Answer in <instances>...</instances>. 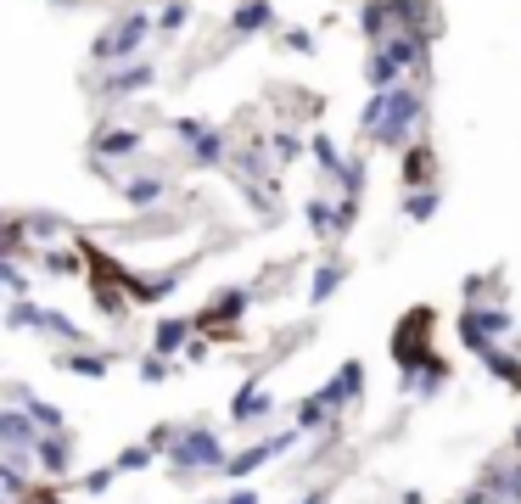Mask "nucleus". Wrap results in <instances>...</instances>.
Returning a JSON list of instances; mask_svg holds the SVG:
<instances>
[{"instance_id":"obj_3","label":"nucleus","mask_w":521,"mask_h":504,"mask_svg":"<svg viewBox=\"0 0 521 504\" xmlns=\"http://www.w3.org/2000/svg\"><path fill=\"white\" fill-rule=\"evenodd\" d=\"M157 331H163V336H157V348L169 353V348H174V342H185V331H191V325H180V320H169V325H157Z\"/></svg>"},{"instance_id":"obj_2","label":"nucleus","mask_w":521,"mask_h":504,"mask_svg":"<svg viewBox=\"0 0 521 504\" xmlns=\"http://www.w3.org/2000/svg\"><path fill=\"white\" fill-rule=\"evenodd\" d=\"M174 465H185V471L219 465V448H213V437H208V432H191L185 443H174Z\"/></svg>"},{"instance_id":"obj_1","label":"nucleus","mask_w":521,"mask_h":504,"mask_svg":"<svg viewBox=\"0 0 521 504\" xmlns=\"http://www.w3.org/2000/svg\"><path fill=\"white\" fill-rule=\"evenodd\" d=\"M393 359L409 370H426V376H443V364L432 359V308H415L409 320H398V336H393Z\"/></svg>"},{"instance_id":"obj_4","label":"nucleus","mask_w":521,"mask_h":504,"mask_svg":"<svg viewBox=\"0 0 521 504\" xmlns=\"http://www.w3.org/2000/svg\"><path fill=\"white\" fill-rule=\"evenodd\" d=\"M432 174V157H426V146H415V157H409V180H426Z\"/></svg>"},{"instance_id":"obj_5","label":"nucleus","mask_w":521,"mask_h":504,"mask_svg":"<svg viewBox=\"0 0 521 504\" xmlns=\"http://www.w3.org/2000/svg\"><path fill=\"white\" fill-rule=\"evenodd\" d=\"M264 17H269V6H247V12L236 17V28H258V23H264Z\"/></svg>"},{"instance_id":"obj_6","label":"nucleus","mask_w":521,"mask_h":504,"mask_svg":"<svg viewBox=\"0 0 521 504\" xmlns=\"http://www.w3.org/2000/svg\"><path fill=\"white\" fill-rule=\"evenodd\" d=\"M23 504H62V493H57V488H34Z\"/></svg>"},{"instance_id":"obj_7","label":"nucleus","mask_w":521,"mask_h":504,"mask_svg":"<svg viewBox=\"0 0 521 504\" xmlns=\"http://www.w3.org/2000/svg\"><path fill=\"white\" fill-rule=\"evenodd\" d=\"M230 504H258V499H253V493H236V499H230Z\"/></svg>"}]
</instances>
